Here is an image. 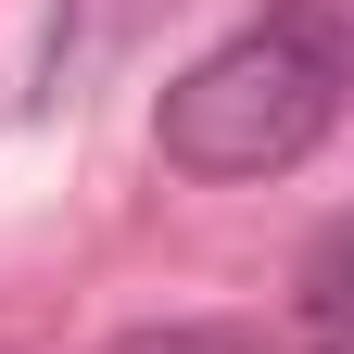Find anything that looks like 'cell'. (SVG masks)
Segmentation results:
<instances>
[{"mask_svg":"<svg viewBox=\"0 0 354 354\" xmlns=\"http://www.w3.org/2000/svg\"><path fill=\"white\" fill-rule=\"evenodd\" d=\"M329 127H342L329 64L304 51V38H279V26L215 38V51L152 102V140H165L177 177H279V165L317 152Z\"/></svg>","mask_w":354,"mask_h":354,"instance_id":"1","label":"cell"},{"mask_svg":"<svg viewBox=\"0 0 354 354\" xmlns=\"http://www.w3.org/2000/svg\"><path fill=\"white\" fill-rule=\"evenodd\" d=\"M291 329L317 342V354H354V215H329V228L304 241V266H291Z\"/></svg>","mask_w":354,"mask_h":354,"instance_id":"2","label":"cell"},{"mask_svg":"<svg viewBox=\"0 0 354 354\" xmlns=\"http://www.w3.org/2000/svg\"><path fill=\"white\" fill-rule=\"evenodd\" d=\"M266 26H279V38H304V51L329 64V88L354 102V0H266Z\"/></svg>","mask_w":354,"mask_h":354,"instance_id":"3","label":"cell"},{"mask_svg":"<svg viewBox=\"0 0 354 354\" xmlns=\"http://www.w3.org/2000/svg\"><path fill=\"white\" fill-rule=\"evenodd\" d=\"M102 354H266V329H228V317H165V329H127Z\"/></svg>","mask_w":354,"mask_h":354,"instance_id":"4","label":"cell"}]
</instances>
